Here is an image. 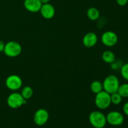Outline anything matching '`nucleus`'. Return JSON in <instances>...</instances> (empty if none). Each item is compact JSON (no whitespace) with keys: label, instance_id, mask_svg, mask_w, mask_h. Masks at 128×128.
Here are the masks:
<instances>
[{"label":"nucleus","instance_id":"12","mask_svg":"<svg viewBox=\"0 0 128 128\" xmlns=\"http://www.w3.org/2000/svg\"><path fill=\"white\" fill-rule=\"evenodd\" d=\"M98 41L97 35L94 32H88L86 34L82 39V43L84 46L87 48L93 47Z\"/></svg>","mask_w":128,"mask_h":128},{"label":"nucleus","instance_id":"2","mask_svg":"<svg viewBox=\"0 0 128 128\" xmlns=\"http://www.w3.org/2000/svg\"><path fill=\"white\" fill-rule=\"evenodd\" d=\"M120 85L119 79L114 75H110L107 76L102 83L104 91H106L110 94L117 92Z\"/></svg>","mask_w":128,"mask_h":128},{"label":"nucleus","instance_id":"15","mask_svg":"<svg viewBox=\"0 0 128 128\" xmlns=\"http://www.w3.org/2000/svg\"><path fill=\"white\" fill-rule=\"evenodd\" d=\"M91 91L95 94H97L98 92H101L103 90V86H102V83H101L99 81H94L91 84L90 86Z\"/></svg>","mask_w":128,"mask_h":128},{"label":"nucleus","instance_id":"11","mask_svg":"<svg viewBox=\"0 0 128 128\" xmlns=\"http://www.w3.org/2000/svg\"><path fill=\"white\" fill-rule=\"evenodd\" d=\"M24 6L28 11L32 12H36L40 11L42 3L40 0H24Z\"/></svg>","mask_w":128,"mask_h":128},{"label":"nucleus","instance_id":"22","mask_svg":"<svg viewBox=\"0 0 128 128\" xmlns=\"http://www.w3.org/2000/svg\"><path fill=\"white\" fill-rule=\"evenodd\" d=\"M119 67V64L118 62H115V61H114L112 63H111V68L112 70H117Z\"/></svg>","mask_w":128,"mask_h":128},{"label":"nucleus","instance_id":"19","mask_svg":"<svg viewBox=\"0 0 128 128\" xmlns=\"http://www.w3.org/2000/svg\"><path fill=\"white\" fill-rule=\"evenodd\" d=\"M121 74L125 80L128 81V62L122 65L121 68Z\"/></svg>","mask_w":128,"mask_h":128},{"label":"nucleus","instance_id":"16","mask_svg":"<svg viewBox=\"0 0 128 128\" xmlns=\"http://www.w3.org/2000/svg\"><path fill=\"white\" fill-rule=\"evenodd\" d=\"M21 94L24 100H29L33 94V90L30 86H25L21 91Z\"/></svg>","mask_w":128,"mask_h":128},{"label":"nucleus","instance_id":"24","mask_svg":"<svg viewBox=\"0 0 128 128\" xmlns=\"http://www.w3.org/2000/svg\"><path fill=\"white\" fill-rule=\"evenodd\" d=\"M40 2L42 4H46V3H48L49 2H50V0H40Z\"/></svg>","mask_w":128,"mask_h":128},{"label":"nucleus","instance_id":"17","mask_svg":"<svg viewBox=\"0 0 128 128\" xmlns=\"http://www.w3.org/2000/svg\"><path fill=\"white\" fill-rule=\"evenodd\" d=\"M117 92L122 98H128V84L124 83L120 85Z\"/></svg>","mask_w":128,"mask_h":128},{"label":"nucleus","instance_id":"4","mask_svg":"<svg viewBox=\"0 0 128 128\" xmlns=\"http://www.w3.org/2000/svg\"><path fill=\"white\" fill-rule=\"evenodd\" d=\"M21 46L20 44L16 41H9L5 44L4 52L8 57H16L20 54L21 52Z\"/></svg>","mask_w":128,"mask_h":128},{"label":"nucleus","instance_id":"7","mask_svg":"<svg viewBox=\"0 0 128 128\" xmlns=\"http://www.w3.org/2000/svg\"><path fill=\"white\" fill-rule=\"evenodd\" d=\"M106 117L107 122L112 126H120L124 122L123 115L119 111H111L108 114Z\"/></svg>","mask_w":128,"mask_h":128},{"label":"nucleus","instance_id":"21","mask_svg":"<svg viewBox=\"0 0 128 128\" xmlns=\"http://www.w3.org/2000/svg\"><path fill=\"white\" fill-rule=\"evenodd\" d=\"M122 110H123L124 113L126 116H128V101L124 104Z\"/></svg>","mask_w":128,"mask_h":128},{"label":"nucleus","instance_id":"20","mask_svg":"<svg viewBox=\"0 0 128 128\" xmlns=\"http://www.w3.org/2000/svg\"><path fill=\"white\" fill-rule=\"evenodd\" d=\"M118 4L121 6H124L127 4L128 2V0H116Z\"/></svg>","mask_w":128,"mask_h":128},{"label":"nucleus","instance_id":"6","mask_svg":"<svg viewBox=\"0 0 128 128\" xmlns=\"http://www.w3.org/2000/svg\"><path fill=\"white\" fill-rule=\"evenodd\" d=\"M101 41L105 46L112 47L118 43V37L113 31H108L104 32L101 36Z\"/></svg>","mask_w":128,"mask_h":128},{"label":"nucleus","instance_id":"5","mask_svg":"<svg viewBox=\"0 0 128 128\" xmlns=\"http://www.w3.org/2000/svg\"><path fill=\"white\" fill-rule=\"evenodd\" d=\"M26 100H24L22 95L18 92H13L11 94L7 99L8 105L13 109L21 107L22 104H26Z\"/></svg>","mask_w":128,"mask_h":128},{"label":"nucleus","instance_id":"23","mask_svg":"<svg viewBox=\"0 0 128 128\" xmlns=\"http://www.w3.org/2000/svg\"><path fill=\"white\" fill-rule=\"evenodd\" d=\"M5 44L2 40H0V52H2L4 51V48Z\"/></svg>","mask_w":128,"mask_h":128},{"label":"nucleus","instance_id":"13","mask_svg":"<svg viewBox=\"0 0 128 128\" xmlns=\"http://www.w3.org/2000/svg\"><path fill=\"white\" fill-rule=\"evenodd\" d=\"M102 59L106 63L111 64L116 60V56L111 51H105L102 54Z\"/></svg>","mask_w":128,"mask_h":128},{"label":"nucleus","instance_id":"8","mask_svg":"<svg viewBox=\"0 0 128 128\" xmlns=\"http://www.w3.org/2000/svg\"><path fill=\"white\" fill-rule=\"evenodd\" d=\"M49 113L44 109H40L34 115V122L38 126H43L48 122Z\"/></svg>","mask_w":128,"mask_h":128},{"label":"nucleus","instance_id":"10","mask_svg":"<svg viewBox=\"0 0 128 128\" xmlns=\"http://www.w3.org/2000/svg\"><path fill=\"white\" fill-rule=\"evenodd\" d=\"M41 15L45 19H51L55 14V9L52 4L48 3L42 4L40 9Z\"/></svg>","mask_w":128,"mask_h":128},{"label":"nucleus","instance_id":"1","mask_svg":"<svg viewBox=\"0 0 128 128\" xmlns=\"http://www.w3.org/2000/svg\"><path fill=\"white\" fill-rule=\"evenodd\" d=\"M89 121L94 128H104L107 123L106 117L102 112L94 111L90 113Z\"/></svg>","mask_w":128,"mask_h":128},{"label":"nucleus","instance_id":"3","mask_svg":"<svg viewBox=\"0 0 128 128\" xmlns=\"http://www.w3.org/2000/svg\"><path fill=\"white\" fill-rule=\"evenodd\" d=\"M95 104L100 110L107 109L111 104V94L105 91L98 92L95 98Z\"/></svg>","mask_w":128,"mask_h":128},{"label":"nucleus","instance_id":"9","mask_svg":"<svg viewBox=\"0 0 128 128\" xmlns=\"http://www.w3.org/2000/svg\"><path fill=\"white\" fill-rule=\"evenodd\" d=\"M6 85L10 90L12 91L18 90L22 86V80L17 75H11L6 79Z\"/></svg>","mask_w":128,"mask_h":128},{"label":"nucleus","instance_id":"18","mask_svg":"<svg viewBox=\"0 0 128 128\" xmlns=\"http://www.w3.org/2000/svg\"><path fill=\"white\" fill-rule=\"evenodd\" d=\"M122 98L120 96V94L118 92H114L111 94V103L115 105H118L122 102Z\"/></svg>","mask_w":128,"mask_h":128},{"label":"nucleus","instance_id":"14","mask_svg":"<svg viewBox=\"0 0 128 128\" xmlns=\"http://www.w3.org/2000/svg\"><path fill=\"white\" fill-rule=\"evenodd\" d=\"M100 12L97 8L94 7H91L89 8L87 11V16L90 20L92 21L98 20L100 18Z\"/></svg>","mask_w":128,"mask_h":128}]
</instances>
